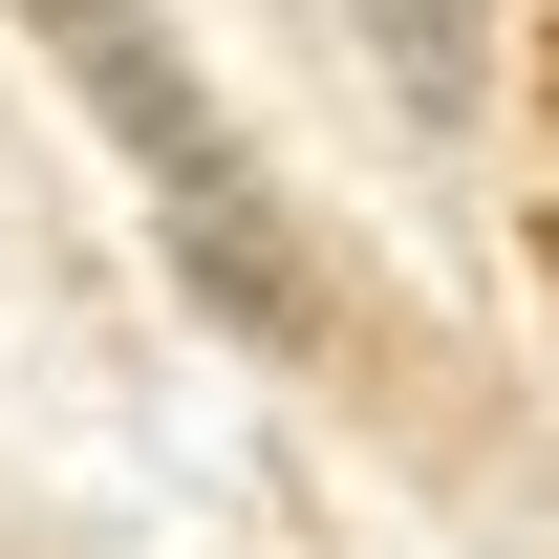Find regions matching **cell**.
Wrapping results in <instances>:
<instances>
[{
  "instance_id": "obj_2",
  "label": "cell",
  "mask_w": 559,
  "mask_h": 559,
  "mask_svg": "<svg viewBox=\"0 0 559 559\" xmlns=\"http://www.w3.org/2000/svg\"><path fill=\"white\" fill-rule=\"evenodd\" d=\"M388 66H409L430 108H474V0H388Z\"/></svg>"
},
{
  "instance_id": "obj_1",
  "label": "cell",
  "mask_w": 559,
  "mask_h": 559,
  "mask_svg": "<svg viewBox=\"0 0 559 559\" xmlns=\"http://www.w3.org/2000/svg\"><path fill=\"white\" fill-rule=\"evenodd\" d=\"M22 22H44V66H66L86 108H108V151L151 173V237L194 259V301L237 323V345L323 366V345H345V301H323V259H301V215L259 194V151L215 130V86L173 66V44H151V0H22Z\"/></svg>"
}]
</instances>
